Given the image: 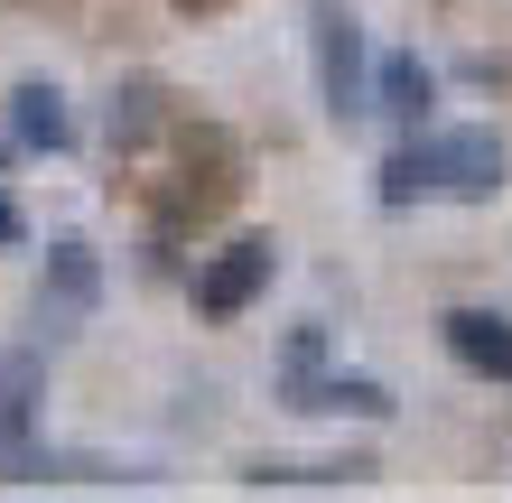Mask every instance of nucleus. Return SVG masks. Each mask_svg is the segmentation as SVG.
<instances>
[{"label": "nucleus", "instance_id": "1", "mask_svg": "<svg viewBox=\"0 0 512 503\" xmlns=\"http://www.w3.org/2000/svg\"><path fill=\"white\" fill-rule=\"evenodd\" d=\"M503 187V140L494 131H429V140H401L382 159V205H419V196H457V205H485Z\"/></svg>", "mask_w": 512, "mask_h": 503}, {"label": "nucleus", "instance_id": "2", "mask_svg": "<svg viewBox=\"0 0 512 503\" xmlns=\"http://www.w3.org/2000/svg\"><path fill=\"white\" fill-rule=\"evenodd\" d=\"M308 47H317V103L354 122V112H373V66H364V19L345 10V0H308Z\"/></svg>", "mask_w": 512, "mask_h": 503}, {"label": "nucleus", "instance_id": "3", "mask_svg": "<svg viewBox=\"0 0 512 503\" xmlns=\"http://www.w3.org/2000/svg\"><path fill=\"white\" fill-rule=\"evenodd\" d=\"M270 271H280V243H270V233H243V243H224L215 261H205L196 271V317H243L261 289H270Z\"/></svg>", "mask_w": 512, "mask_h": 503}, {"label": "nucleus", "instance_id": "4", "mask_svg": "<svg viewBox=\"0 0 512 503\" xmlns=\"http://www.w3.org/2000/svg\"><path fill=\"white\" fill-rule=\"evenodd\" d=\"M317 354H326V336L298 327V345H289V410H354V420H391V392H382V382H364V373H317Z\"/></svg>", "mask_w": 512, "mask_h": 503}, {"label": "nucleus", "instance_id": "5", "mask_svg": "<svg viewBox=\"0 0 512 503\" xmlns=\"http://www.w3.org/2000/svg\"><path fill=\"white\" fill-rule=\"evenodd\" d=\"M94 308H103V261H94V243H47V271H38V327H47V336H75Z\"/></svg>", "mask_w": 512, "mask_h": 503}, {"label": "nucleus", "instance_id": "6", "mask_svg": "<svg viewBox=\"0 0 512 503\" xmlns=\"http://www.w3.org/2000/svg\"><path fill=\"white\" fill-rule=\"evenodd\" d=\"M38 401H47V354L38 345H10L0 354V476H10V466L38 448Z\"/></svg>", "mask_w": 512, "mask_h": 503}, {"label": "nucleus", "instance_id": "7", "mask_svg": "<svg viewBox=\"0 0 512 503\" xmlns=\"http://www.w3.org/2000/svg\"><path fill=\"white\" fill-rule=\"evenodd\" d=\"M438 336H447V354H457L475 382H512V317L503 308H447Z\"/></svg>", "mask_w": 512, "mask_h": 503}, {"label": "nucleus", "instance_id": "8", "mask_svg": "<svg viewBox=\"0 0 512 503\" xmlns=\"http://www.w3.org/2000/svg\"><path fill=\"white\" fill-rule=\"evenodd\" d=\"M10 140H19V150H47V159H56V150H75V112H66V94L28 75L19 94H10Z\"/></svg>", "mask_w": 512, "mask_h": 503}, {"label": "nucleus", "instance_id": "9", "mask_svg": "<svg viewBox=\"0 0 512 503\" xmlns=\"http://www.w3.org/2000/svg\"><path fill=\"white\" fill-rule=\"evenodd\" d=\"M429 103H438V75L419 66V56H382V66H373V112H382V122L419 131V122H429Z\"/></svg>", "mask_w": 512, "mask_h": 503}, {"label": "nucleus", "instance_id": "10", "mask_svg": "<svg viewBox=\"0 0 512 503\" xmlns=\"http://www.w3.org/2000/svg\"><path fill=\"white\" fill-rule=\"evenodd\" d=\"M373 466L364 457H336V466H243L252 494H298V485H364Z\"/></svg>", "mask_w": 512, "mask_h": 503}, {"label": "nucleus", "instance_id": "11", "mask_svg": "<svg viewBox=\"0 0 512 503\" xmlns=\"http://www.w3.org/2000/svg\"><path fill=\"white\" fill-rule=\"evenodd\" d=\"M149 103H159L149 84H131V94H112V140H140V131H149Z\"/></svg>", "mask_w": 512, "mask_h": 503}, {"label": "nucleus", "instance_id": "12", "mask_svg": "<svg viewBox=\"0 0 512 503\" xmlns=\"http://www.w3.org/2000/svg\"><path fill=\"white\" fill-rule=\"evenodd\" d=\"M0 243H19V205L10 196H0Z\"/></svg>", "mask_w": 512, "mask_h": 503}, {"label": "nucleus", "instance_id": "13", "mask_svg": "<svg viewBox=\"0 0 512 503\" xmlns=\"http://www.w3.org/2000/svg\"><path fill=\"white\" fill-rule=\"evenodd\" d=\"M0 168H10V140H0Z\"/></svg>", "mask_w": 512, "mask_h": 503}]
</instances>
